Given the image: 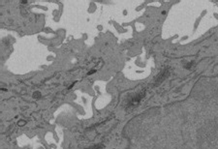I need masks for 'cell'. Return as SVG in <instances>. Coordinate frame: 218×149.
<instances>
[{
    "label": "cell",
    "mask_w": 218,
    "mask_h": 149,
    "mask_svg": "<svg viewBox=\"0 0 218 149\" xmlns=\"http://www.w3.org/2000/svg\"><path fill=\"white\" fill-rule=\"evenodd\" d=\"M21 3H23V4H26V3H27V0H21Z\"/></svg>",
    "instance_id": "7"
},
{
    "label": "cell",
    "mask_w": 218,
    "mask_h": 149,
    "mask_svg": "<svg viewBox=\"0 0 218 149\" xmlns=\"http://www.w3.org/2000/svg\"><path fill=\"white\" fill-rule=\"evenodd\" d=\"M41 97V93L39 91H35L33 93V98L34 99H39Z\"/></svg>",
    "instance_id": "4"
},
{
    "label": "cell",
    "mask_w": 218,
    "mask_h": 149,
    "mask_svg": "<svg viewBox=\"0 0 218 149\" xmlns=\"http://www.w3.org/2000/svg\"><path fill=\"white\" fill-rule=\"evenodd\" d=\"M19 124V125H21V124H25V121H21Z\"/></svg>",
    "instance_id": "8"
},
{
    "label": "cell",
    "mask_w": 218,
    "mask_h": 149,
    "mask_svg": "<svg viewBox=\"0 0 218 149\" xmlns=\"http://www.w3.org/2000/svg\"><path fill=\"white\" fill-rule=\"evenodd\" d=\"M169 75H170V70L169 69H164L163 71H161V73L157 75V77L155 79V85L160 84Z\"/></svg>",
    "instance_id": "2"
},
{
    "label": "cell",
    "mask_w": 218,
    "mask_h": 149,
    "mask_svg": "<svg viewBox=\"0 0 218 149\" xmlns=\"http://www.w3.org/2000/svg\"><path fill=\"white\" fill-rule=\"evenodd\" d=\"M144 94H146V91L144 90H142L141 92H139L138 94H136L135 96L132 98L128 103V109H132V107H135L136 106H138L139 103L141 102V100L144 98Z\"/></svg>",
    "instance_id": "1"
},
{
    "label": "cell",
    "mask_w": 218,
    "mask_h": 149,
    "mask_svg": "<svg viewBox=\"0 0 218 149\" xmlns=\"http://www.w3.org/2000/svg\"><path fill=\"white\" fill-rule=\"evenodd\" d=\"M94 73H96V69H92V70H90L89 72L87 73V75H90L94 74Z\"/></svg>",
    "instance_id": "6"
},
{
    "label": "cell",
    "mask_w": 218,
    "mask_h": 149,
    "mask_svg": "<svg viewBox=\"0 0 218 149\" xmlns=\"http://www.w3.org/2000/svg\"><path fill=\"white\" fill-rule=\"evenodd\" d=\"M193 65H194V62H193V61H192V62L188 63V64H187V65H185V66H184V67L186 68V69H190V68H191V67H192V66H193Z\"/></svg>",
    "instance_id": "5"
},
{
    "label": "cell",
    "mask_w": 218,
    "mask_h": 149,
    "mask_svg": "<svg viewBox=\"0 0 218 149\" xmlns=\"http://www.w3.org/2000/svg\"><path fill=\"white\" fill-rule=\"evenodd\" d=\"M103 147H104V145H103V144H97V145H95V146H91V147L86 148V149H102Z\"/></svg>",
    "instance_id": "3"
}]
</instances>
